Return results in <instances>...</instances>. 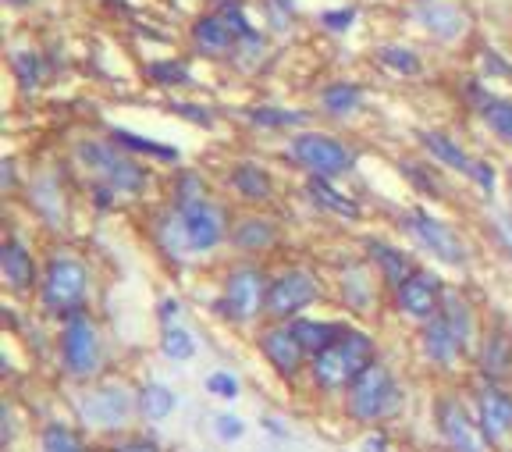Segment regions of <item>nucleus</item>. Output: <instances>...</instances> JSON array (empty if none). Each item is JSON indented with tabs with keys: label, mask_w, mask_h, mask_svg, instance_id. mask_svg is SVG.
Returning <instances> with one entry per match:
<instances>
[{
	"label": "nucleus",
	"mask_w": 512,
	"mask_h": 452,
	"mask_svg": "<svg viewBox=\"0 0 512 452\" xmlns=\"http://www.w3.org/2000/svg\"><path fill=\"white\" fill-rule=\"evenodd\" d=\"M374 364V342L363 331H345L335 346L313 356V381L320 388H349Z\"/></svg>",
	"instance_id": "f257e3e1"
},
{
	"label": "nucleus",
	"mask_w": 512,
	"mask_h": 452,
	"mask_svg": "<svg viewBox=\"0 0 512 452\" xmlns=\"http://www.w3.org/2000/svg\"><path fill=\"white\" fill-rule=\"evenodd\" d=\"M395 410H399V385H395L392 371L381 364H370L349 385V413L363 424H374V420H384Z\"/></svg>",
	"instance_id": "f03ea898"
},
{
	"label": "nucleus",
	"mask_w": 512,
	"mask_h": 452,
	"mask_svg": "<svg viewBox=\"0 0 512 452\" xmlns=\"http://www.w3.org/2000/svg\"><path fill=\"white\" fill-rule=\"evenodd\" d=\"M79 157L93 168V175H100V182L114 189V193H139L146 182L143 168L128 154L114 150L107 143H82L79 146Z\"/></svg>",
	"instance_id": "7ed1b4c3"
},
{
	"label": "nucleus",
	"mask_w": 512,
	"mask_h": 452,
	"mask_svg": "<svg viewBox=\"0 0 512 452\" xmlns=\"http://www.w3.org/2000/svg\"><path fill=\"white\" fill-rule=\"evenodd\" d=\"M288 157L320 178L342 175V171H349V164H352L349 146L338 143V139H331V136H320V132H303V136L292 139V143H288Z\"/></svg>",
	"instance_id": "20e7f679"
},
{
	"label": "nucleus",
	"mask_w": 512,
	"mask_h": 452,
	"mask_svg": "<svg viewBox=\"0 0 512 452\" xmlns=\"http://www.w3.org/2000/svg\"><path fill=\"white\" fill-rule=\"evenodd\" d=\"M86 285L89 275L82 260L75 257H54L47 267V278H43V303L57 314L64 310H75L86 299Z\"/></svg>",
	"instance_id": "39448f33"
},
{
	"label": "nucleus",
	"mask_w": 512,
	"mask_h": 452,
	"mask_svg": "<svg viewBox=\"0 0 512 452\" xmlns=\"http://www.w3.org/2000/svg\"><path fill=\"white\" fill-rule=\"evenodd\" d=\"M61 360L72 378H89L100 367V335L93 321L82 314H72L61 331Z\"/></svg>",
	"instance_id": "423d86ee"
},
{
	"label": "nucleus",
	"mask_w": 512,
	"mask_h": 452,
	"mask_svg": "<svg viewBox=\"0 0 512 452\" xmlns=\"http://www.w3.org/2000/svg\"><path fill=\"white\" fill-rule=\"evenodd\" d=\"M178 221H182V239L189 250L203 253V250H214V246L221 243V235H224L221 214H217L214 203H207L203 196L178 203Z\"/></svg>",
	"instance_id": "0eeeda50"
},
{
	"label": "nucleus",
	"mask_w": 512,
	"mask_h": 452,
	"mask_svg": "<svg viewBox=\"0 0 512 452\" xmlns=\"http://www.w3.org/2000/svg\"><path fill=\"white\" fill-rule=\"evenodd\" d=\"M406 228L413 232V239L420 246H424L427 253H434V257L441 260V264H452V267H463L466 264V246L459 243V235L452 232L448 225H441L438 218H431V214H409L406 218Z\"/></svg>",
	"instance_id": "6e6552de"
},
{
	"label": "nucleus",
	"mask_w": 512,
	"mask_h": 452,
	"mask_svg": "<svg viewBox=\"0 0 512 452\" xmlns=\"http://www.w3.org/2000/svg\"><path fill=\"white\" fill-rule=\"evenodd\" d=\"M139 399H132L125 392V388H93L89 396H82L79 403V413L86 424H93V428H121L128 417H132V410H136Z\"/></svg>",
	"instance_id": "1a4fd4ad"
},
{
	"label": "nucleus",
	"mask_w": 512,
	"mask_h": 452,
	"mask_svg": "<svg viewBox=\"0 0 512 452\" xmlns=\"http://www.w3.org/2000/svg\"><path fill=\"white\" fill-rule=\"evenodd\" d=\"M320 296L317 282L306 271H288L278 282L267 285V314L271 317H296L299 310H306L313 299Z\"/></svg>",
	"instance_id": "9d476101"
},
{
	"label": "nucleus",
	"mask_w": 512,
	"mask_h": 452,
	"mask_svg": "<svg viewBox=\"0 0 512 452\" xmlns=\"http://www.w3.org/2000/svg\"><path fill=\"white\" fill-rule=\"evenodd\" d=\"M267 303V282L260 271L253 267H242L228 278V289H224V310L235 317V321H253L260 314V307Z\"/></svg>",
	"instance_id": "9b49d317"
},
{
	"label": "nucleus",
	"mask_w": 512,
	"mask_h": 452,
	"mask_svg": "<svg viewBox=\"0 0 512 452\" xmlns=\"http://www.w3.org/2000/svg\"><path fill=\"white\" fill-rule=\"evenodd\" d=\"M438 428H441V435H445V442H448V449H452V452H484V449H488V438H484V431H480L477 424L466 417L463 406H459L456 399H441Z\"/></svg>",
	"instance_id": "f8f14e48"
},
{
	"label": "nucleus",
	"mask_w": 512,
	"mask_h": 452,
	"mask_svg": "<svg viewBox=\"0 0 512 452\" xmlns=\"http://www.w3.org/2000/svg\"><path fill=\"white\" fill-rule=\"evenodd\" d=\"M424 146L431 150L434 157H438L441 164H448L452 171H463V175H470L473 182L484 189V193H491V189H495V171H491V164L466 157L463 146H456L448 136H441V132H424Z\"/></svg>",
	"instance_id": "ddd939ff"
},
{
	"label": "nucleus",
	"mask_w": 512,
	"mask_h": 452,
	"mask_svg": "<svg viewBox=\"0 0 512 452\" xmlns=\"http://www.w3.org/2000/svg\"><path fill=\"white\" fill-rule=\"evenodd\" d=\"M441 299L445 296H441L438 278L427 275V271H413L406 282H399V307L416 321H431L441 310Z\"/></svg>",
	"instance_id": "4468645a"
},
{
	"label": "nucleus",
	"mask_w": 512,
	"mask_h": 452,
	"mask_svg": "<svg viewBox=\"0 0 512 452\" xmlns=\"http://www.w3.org/2000/svg\"><path fill=\"white\" fill-rule=\"evenodd\" d=\"M480 431L491 445H502L512 435V399L498 385H484L477 392Z\"/></svg>",
	"instance_id": "2eb2a0df"
},
{
	"label": "nucleus",
	"mask_w": 512,
	"mask_h": 452,
	"mask_svg": "<svg viewBox=\"0 0 512 452\" xmlns=\"http://www.w3.org/2000/svg\"><path fill=\"white\" fill-rule=\"evenodd\" d=\"M235 29H239V33H246V22H242V15H235V8H228V15L203 18V22L196 25V47H200L203 54H210V57L228 54V50L239 43V40H235Z\"/></svg>",
	"instance_id": "dca6fc26"
},
{
	"label": "nucleus",
	"mask_w": 512,
	"mask_h": 452,
	"mask_svg": "<svg viewBox=\"0 0 512 452\" xmlns=\"http://www.w3.org/2000/svg\"><path fill=\"white\" fill-rule=\"evenodd\" d=\"M260 346H264V356L271 360L274 367H278L285 378H292V374L299 371V364H303L306 349L299 346L296 331L292 328H271L264 331V339H260Z\"/></svg>",
	"instance_id": "f3484780"
},
{
	"label": "nucleus",
	"mask_w": 512,
	"mask_h": 452,
	"mask_svg": "<svg viewBox=\"0 0 512 452\" xmlns=\"http://www.w3.org/2000/svg\"><path fill=\"white\" fill-rule=\"evenodd\" d=\"M420 342H424V356L434 360V364H452L459 356V349H463V342H459V335L452 331V324L441 317V310L424 324V339Z\"/></svg>",
	"instance_id": "a211bd4d"
},
{
	"label": "nucleus",
	"mask_w": 512,
	"mask_h": 452,
	"mask_svg": "<svg viewBox=\"0 0 512 452\" xmlns=\"http://www.w3.org/2000/svg\"><path fill=\"white\" fill-rule=\"evenodd\" d=\"M288 328L296 331V339H299V346L306 349V356L324 353V349L335 346V342L345 335V328H338V324H328V321H292Z\"/></svg>",
	"instance_id": "6ab92c4d"
},
{
	"label": "nucleus",
	"mask_w": 512,
	"mask_h": 452,
	"mask_svg": "<svg viewBox=\"0 0 512 452\" xmlns=\"http://www.w3.org/2000/svg\"><path fill=\"white\" fill-rule=\"evenodd\" d=\"M416 8H420L416 11L420 22H424L431 33H438L441 40H452V36H459V29H463V15H459L456 8L441 4V0H420Z\"/></svg>",
	"instance_id": "aec40b11"
},
{
	"label": "nucleus",
	"mask_w": 512,
	"mask_h": 452,
	"mask_svg": "<svg viewBox=\"0 0 512 452\" xmlns=\"http://www.w3.org/2000/svg\"><path fill=\"white\" fill-rule=\"evenodd\" d=\"M0 271H4V282L11 285V289L25 292L32 285V257L25 253L22 243H4V250H0Z\"/></svg>",
	"instance_id": "412c9836"
},
{
	"label": "nucleus",
	"mask_w": 512,
	"mask_h": 452,
	"mask_svg": "<svg viewBox=\"0 0 512 452\" xmlns=\"http://www.w3.org/2000/svg\"><path fill=\"white\" fill-rule=\"evenodd\" d=\"M509 367H512V342H509V335L498 328V331H491L488 342H484V374H488V381H502L505 374H509Z\"/></svg>",
	"instance_id": "4be33fe9"
},
{
	"label": "nucleus",
	"mask_w": 512,
	"mask_h": 452,
	"mask_svg": "<svg viewBox=\"0 0 512 452\" xmlns=\"http://www.w3.org/2000/svg\"><path fill=\"white\" fill-rule=\"evenodd\" d=\"M310 196H313V200H317L324 210H335L338 218H360V207H356V203H352L349 196L338 193V189L331 186V182H324L320 175L310 182Z\"/></svg>",
	"instance_id": "5701e85b"
},
{
	"label": "nucleus",
	"mask_w": 512,
	"mask_h": 452,
	"mask_svg": "<svg viewBox=\"0 0 512 452\" xmlns=\"http://www.w3.org/2000/svg\"><path fill=\"white\" fill-rule=\"evenodd\" d=\"M232 243L239 246V250H264V246L274 243V225L264 218H249V221H242V225H235Z\"/></svg>",
	"instance_id": "b1692460"
},
{
	"label": "nucleus",
	"mask_w": 512,
	"mask_h": 452,
	"mask_svg": "<svg viewBox=\"0 0 512 452\" xmlns=\"http://www.w3.org/2000/svg\"><path fill=\"white\" fill-rule=\"evenodd\" d=\"M441 317H445L448 324H452V331L459 335V342H463V349L470 346V335H473V314L470 307H466L463 299L456 296V292H445V299H441Z\"/></svg>",
	"instance_id": "393cba45"
},
{
	"label": "nucleus",
	"mask_w": 512,
	"mask_h": 452,
	"mask_svg": "<svg viewBox=\"0 0 512 452\" xmlns=\"http://www.w3.org/2000/svg\"><path fill=\"white\" fill-rule=\"evenodd\" d=\"M139 413L150 420H164L175 413V392L164 385H146L143 392H139Z\"/></svg>",
	"instance_id": "a878e982"
},
{
	"label": "nucleus",
	"mask_w": 512,
	"mask_h": 452,
	"mask_svg": "<svg viewBox=\"0 0 512 452\" xmlns=\"http://www.w3.org/2000/svg\"><path fill=\"white\" fill-rule=\"evenodd\" d=\"M160 349H164V356H168V360H192V356H196V339H192L182 324L171 321V324H164Z\"/></svg>",
	"instance_id": "bb28decb"
},
{
	"label": "nucleus",
	"mask_w": 512,
	"mask_h": 452,
	"mask_svg": "<svg viewBox=\"0 0 512 452\" xmlns=\"http://www.w3.org/2000/svg\"><path fill=\"white\" fill-rule=\"evenodd\" d=\"M232 182H235V189H239L242 196H249V200H267V196H271V178H267L260 168H253V164H242V168H235Z\"/></svg>",
	"instance_id": "cd10ccee"
},
{
	"label": "nucleus",
	"mask_w": 512,
	"mask_h": 452,
	"mask_svg": "<svg viewBox=\"0 0 512 452\" xmlns=\"http://www.w3.org/2000/svg\"><path fill=\"white\" fill-rule=\"evenodd\" d=\"M370 253H374V260L384 267V275L392 278L395 285L399 282H406L413 271H409V264H406V257H402L399 250H392V246H384V243H370Z\"/></svg>",
	"instance_id": "c85d7f7f"
},
{
	"label": "nucleus",
	"mask_w": 512,
	"mask_h": 452,
	"mask_svg": "<svg viewBox=\"0 0 512 452\" xmlns=\"http://www.w3.org/2000/svg\"><path fill=\"white\" fill-rule=\"evenodd\" d=\"M324 107H328L331 114H349L360 107V89L349 86V82H338V86H328L324 89Z\"/></svg>",
	"instance_id": "c756f323"
},
{
	"label": "nucleus",
	"mask_w": 512,
	"mask_h": 452,
	"mask_svg": "<svg viewBox=\"0 0 512 452\" xmlns=\"http://www.w3.org/2000/svg\"><path fill=\"white\" fill-rule=\"evenodd\" d=\"M484 122H488V129L498 132L505 143H512V104L509 100H488V104H484Z\"/></svg>",
	"instance_id": "7c9ffc66"
},
{
	"label": "nucleus",
	"mask_w": 512,
	"mask_h": 452,
	"mask_svg": "<svg viewBox=\"0 0 512 452\" xmlns=\"http://www.w3.org/2000/svg\"><path fill=\"white\" fill-rule=\"evenodd\" d=\"M114 139H118L121 146H128V150H139V154L160 157V161H178V150H175V146L153 143V139H139V136H132V132H114Z\"/></svg>",
	"instance_id": "2f4dec72"
},
{
	"label": "nucleus",
	"mask_w": 512,
	"mask_h": 452,
	"mask_svg": "<svg viewBox=\"0 0 512 452\" xmlns=\"http://www.w3.org/2000/svg\"><path fill=\"white\" fill-rule=\"evenodd\" d=\"M43 452H86V445L79 442L75 431L61 428V424H50L43 431Z\"/></svg>",
	"instance_id": "473e14b6"
},
{
	"label": "nucleus",
	"mask_w": 512,
	"mask_h": 452,
	"mask_svg": "<svg viewBox=\"0 0 512 452\" xmlns=\"http://www.w3.org/2000/svg\"><path fill=\"white\" fill-rule=\"evenodd\" d=\"M381 61L388 68H395L399 75H416L420 72V57L413 50H402V47H384L381 50Z\"/></svg>",
	"instance_id": "72a5a7b5"
},
{
	"label": "nucleus",
	"mask_w": 512,
	"mask_h": 452,
	"mask_svg": "<svg viewBox=\"0 0 512 452\" xmlns=\"http://www.w3.org/2000/svg\"><path fill=\"white\" fill-rule=\"evenodd\" d=\"M256 125H267V129H281V125H296L303 122L299 111H274V107H260V111H249Z\"/></svg>",
	"instance_id": "f704fd0d"
},
{
	"label": "nucleus",
	"mask_w": 512,
	"mask_h": 452,
	"mask_svg": "<svg viewBox=\"0 0 512 452\" xmlns=\"http://www.w3.org/2000/svg\"><path fill=\"white\" fill-rule=\"evenodd\" d=\"M207 392H210V396H221V399H235V396H239V381H235V374L217 371V374H210V378H207Z\"/></svg>",
	"instance_id": "c9c22d12"
},
{
	"label": "nucleus",
	"mask_w": 512,
	"mask_h": 452,
	"mask_svg": "<svg viewBox=\"0 0 512 452\" xmlns=\"http://www.w3.org/2000/svg\"><path fill=\"white\" fill-rule=\"evenodd\" d=\"M214 431L221 442H239V438L246 435V424H242L239 417H232V413H221V417L214 420Z\"/></svg>",
	"instance_id": "e433bc0d"
},
{
	"label": "nucleus",
	"mask_w": 512,
	"mask_h": 452,
	"mask_svg": "<svg viewBox=\"0 0 512 452\" xmlns=\"http://www.w3.org/2000/svg\"><path fill=\"white\" fill-rule=\"evenodd\" d=\"M495 235H498V243H502L505 250L512 253V218H505V214H498V218H495Z\"/></svg>",
	"instance_id": "4c0bfd02"
},
{
	"label": "nucleus",
	"mask_w": 512,
	"mask_h": 452,
	"mask_svg": "<svg viewBox=\"0 0 512 452\" xmlns=\"http://www.w3.org/2000/svg\"><path fill=\"white\" fill-rule=\"evenodd\" d=\"M114 452H157L150 442H125V445H118Z\"/></svg>",
	"instance_id": "58836bf2"
},
{
	"label": "nucleus",
	"mask_w": 512,
	"mask_h": 452,
	"mask_svg": "<svg viewBox=\"0 0 512 452\" xmlns=\"http://www.w3.org/2000/svg\"><path fill=\"white\" fill-rule=\"evenodd\" d=\"M367 452H384V442H381V438H370V442H367Z\"/></svg>",
	"instance_id": "ea45409f"
},
{
	"label": "nucleus",
	"mask_w": 512,
	"mask_h": 452,
	"mask_svg": "<svg viewBox=\"0 0 512 452\" xmlns=\"http://www.w3.org/2000/svg\"><path fill=\"white\" fill-rule=\"evenodd\" d=\"M11 4H25V0H11Z\"/></svg>",
	"instance_id": "a19ab883"
}]
</instances>
